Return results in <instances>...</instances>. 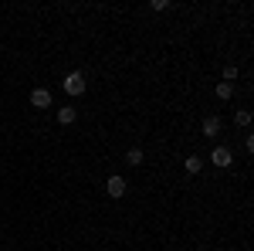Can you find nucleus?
Listing matches in <instances>:
<instances>
[{"mask_svg": "<svg viewBox=\"0 0 254 251\" xmlns=\"http://www.w3.org/2000/svg\"><path fill=\"white\" fill-rule=\"evenodd\" d=\"M61 88H64L68 95H81V92H85V75H81V72H68L64 82H61Z\"/></svg>", "mask_w": 254, "mask_h": 251, "instance_id": "f257e3e1", "label": "nucleus"}, {"mask_svg": "<svg viewBox=\"0 0 254 251\" xmlns=\"http://www.w3.org/2000/svg\"><path fill=\"white\" fill-rule=\"evenodd\" d=\"M210 163H214L217 170H227V167L234 163V156H231V150H227V146H217L214 153H210Z\"/></svg>", "mask_w": 254, "mask_h": 251, "instance_id": "f03ea898", "label": "nucleus"}, {"mask_svg": "<svg viewBox=\"0 0 254 251\" xmlns=\"http://www.w3.org/2000/svg\"><path fill=\"white\" fill-rule=\"evenodd\" d=\"M126 190H129V183H126L122 176H109V183H105V193H109V197L122 200V197H126Z\"/></svg>", "mask_w": 254, "mask_h": 251, "instance_id": "7ed1b4c3", "label": "nucleus"}, {"mask_svg": "<svg viewBox=\"0 0 254 251\" xmlns=\"http://www.w3.org/2000/svg\"><path fill=\"white\" fill-rule=\"evenodd\" d=\"M31 105H34V109H48V105H51V92H48V88H34V92H31Z\"/></svg>", "mask_w": 254, "mask_h": 251, "instance_id": "20e7f679", "label": "nucleus"}, {"mask_svg": "<svg viewBox=\"0 0 254 251\" xmlns=\"http://www.w3.org/2000/svg\"><path fill=\"white\" fill-rule=\"evenodd\" d=\"M75 119H78V109H71V105H68V109H58V122L61 126H71Z\"/></svg>", "mask_w": 254, "mask_h": 251, "instance_id": "39448f33", "label": "nucleus"}, {"mask_svg": "<svg viewBox=\"0 0 254 251\" xmlns=\"http://www.w3.org/2000/svg\"><path fill=\"white\" fill-rule=\"evenodd\" d=\"M183 170H187V173H200V170H203V160H200V156H187V160H183Z\"/></svg>", "mask_w": 254, "mask_h": 251, "instance_id": "423d86ee", "label": "nucleus"}, {"mask_svg": "<svg viewBox=\"0 0 254 251\" xmlns=\"http://www.w3.org/2000/svg\"><path fill=\"white\" fill-rule=\"evenodd\" d=\"M217 133H220V119L207 116V119H203V136H217Z\"/></svg>", "mask_w": 254, "mask_h": 251, "instance_id": "0eeeda50", "label": "nucleus"}, {"mask_svg": "<svg viewBox=\"0 0 254 251\" xmlns=\"http://www.w3.org/2000/svg\"><path fill=\"white\" fill-rule=\"evenodd\" d=\"M214 92H217V98H231V95H234V85H231V82H220Z\"/></svg>", "mask_w": 254, "mask_h": 251, "instance_id": "6e6552de", "label": "nucleus"}, {"mask_svg": "<svg viewBox=\"0 0 254 251\" xmlns=\"http://www.w3.org/2000/svg\"><path fill=\"white\" fill-rule=\"evenodd\" d=\"M126 163H129V167H142V150H129V153H126Z\"/></svg>", "mask_w": 254, "mask_h": 251, "instance_id": "1a4fd4ad", "label": "nucleus"}, {"mask_svg": "<svg viewBox=\"0 0 254 251\" xmlns=\"http://www.w3.org/2000/svg\"><path fill=\"white\" fill-rule=\"evenodd\" d=\"M234 122H237V126H251V112H248V109H241V112L234 116Z\"/></svg>", "mask_w": 254, "mask_h": 251, "instance_id": "9d476101", "label": "nucleus"}, {"mask_svg": "<svg viewBox=\"0 0 254 251\" xmlns=\"http://www.w3.org/2000/svg\"><path fill=\"white\" fill-rule=\"evenodd\" d=\"M224 78H227V82H234V78H237V68H234V65H227V68H224Z\"/></svg>", "mask_w": 254, "mask_h": 251, "instance_id": "9b49d317", "label": "nucleus"}]
</instances>
